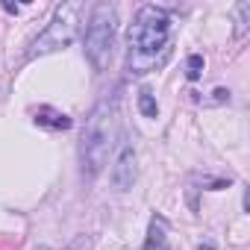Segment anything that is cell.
<instances>
[{
	"label": "cell",
	"mask_w": 250,
	"mask_h": 250,
	"mask_svg": "<svg viewBox=\"0 0 250 250\" xmlns=\"http://www.w3.org/2000/svg\"><path fill=\"white\" fill-rule=\"evenodd\" d=\"M171 30L174 21L159 6H142L130 24V53H127V71L142 77L147 71H156L171 56Z\"/></svg>",
	"instance_id": "cell-1"
},
{
	"label": "cell",
	"mask_w": 250,
	"mask_h": 250,
	"mask_svg": "<svg viewBox=\"0 0 250 250\" xmlns=\"http://www.w3.org/2000/svg\"><path fill=\"white\" fill-rule=\"evenodd\" d=\"M115 139H118V103L115 97H106L88 112L80 136V171L85 180H94L106 168Z\"/></svg>",
	"instance_id": "cell-2"
},
{
	"label": "cell",
	"mask_w": 250,
	"mask_h": 250,
	"mask_svg": "<svg viewBox=\"0 0 250 250\" xmlns=\"http://www.w3.org/2000/svg\"><path fill=\"white\" fill-rule=\"evenodd\" d=\"M115 36H118V12H115V6L112 3L91 6L88 30H85V59L91 62L94 71L109 68L112 50H115Z\"/></svg>",
	"instance_id": "cell-3"
},
{
	"label": "cell",
	"mask_w": 250,
	"mask_h": 250,
	"mask_svg": "<svg viewBox=\"0 0 250 250\" xmlns=\"http://www.w3.org/2000/svg\"><path fill=\"white\" fill-rule=\"evenodd\" d=\"M80 27H83V3H62V6H56L50 24H47V27L42 30V36L33 42L30 59L68 47V44L80 36Z\"/></svg>",
	"instance_id": "cell-4"
},
{
	"label": "cell",
	"mask_w": 250,
	"mask_h": 250,
	"mask_svg": "<svg viewBox=\"0 0 250 250\" xmlns=\"http://www.w3.org/2000/svg\"><path fill=\"white\" fill-rule=\"evenodd\" d=\"M133 183H136V150L124 139V145L118 147L115 165H112V186H115V191H127V188H133Z\"/></svg>",
	"instance_id": "cell-5"
},
{
	"label": "cell",
	"mask_w": 250,
	"mask_h": 250,
	"mask_svg": "<svg viewBox=\"0 0 250 250\" xmlns=\"http://www.w3.org/2000/svg\"><path fill=\"white\" fill-rule=\"evenodd\" d=\"M142 250H168V227H165L162 218H150L147 238H145Z\"/></svg>",
	"instance_id": "cell-6"
},
{
	"label": "cell",
	"mask_w": 250,
	"mask_h": 250,
	"mask_svg": "<svg viewBox=\"0 0 250 250\" xmlns=\"http://www.w3.org/2000/svg\"><path fill=\"white\" fill-rule=\"evenodd\" d=\"M36 124L50 127V130H71L74 121H71L65 112H56V109H50V106H42V109L36 112Z\"/></svg>",
	"instance_id": "cell-7"
},
{
	"label": "cell",
	"mask_w": 250,
	"mask_h": 250,
	"mask_svg": "<svg viewBox=\"0 0 250 250\" xmlns=\"http://www.w3.org/2000/svg\"><path fill=\"white\" fill-rule=\"evenodd\" d=\"M139 109H142L145 118H156V115H159V103H156V97H153L147 88L139 94Z\"/></svg>",
	"instance_id": "cell-8"
},
{
	"label": "cell",
	"mask_w": 250,
	"mask_h": 250,
	"mask_svg": "<svg viewBox=\"0 0 250 250\" xmlns=\"http://www.w3.org/2000/svg\"><path fill=\"white\" fill-rule=\"evenodd\" d=\"M186 77L188 80H200V74H203V56H197V53H191L188 59H186Z\"/></svg>",
	"instance_id": "cell-9"
},
{
	"label": "cell",
	"mask_w": 250,
	"mask_h": 250,
	"mask_svg": "<svg viewBox=\"0 0 250 250\" xmlns=\"http://www.w3.org/2000/svg\"><path fill=\"white\" fill-rule=\"evenodd\" d=\"M235 12H238V27H235V33L241 36V33L247 30V15H250V3H238V9H235Z\"/></svg>",
	"instance_id": "cell-10"
}]
</instances>
